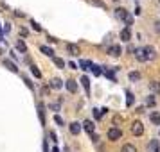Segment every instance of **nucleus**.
Wrapping results in <instances>:
<instances>
[{
  "mask_svg": "<svg viewBox=\"0 0 160 152\" xmlns=\"http://www.w3.org/2000/svg\"><path fill=\"white\" fill-rule=\"evenodd\" d=\"M133 52H135V59L140 61V63H146V61L155 58V50H153L151 47H138Z\"/></svg>",
  "mask_w": 160,
  "mask_h": 152,
  "instance_id": "f257e3e1",
  "label": "nucleus"
},
{
  "mask_svg": "<svg viewBox=\"0 0 160 152\" xmlns=\"http://www.w3.org/2000/svg\"><path fill=\"white\" fill-rule=\"evenodd\" d=\"M115 16L119 18V20H122V22L126 23V27H130L131 23H133V16H131L126 9H122V7H117L115 9Z\"/></svg>",
  "mask_w": 160,
  "mask_h": 152,
  "instance_id": "f03ea898",
  "label": "nucleus"
},
{
  "mask_svg": "<svg viewBox=\"0 0 160 152\" xmlns=\"http://www.w3.org/2000/svg\"><path fill=\"white\" fill-rule=\"evenodd\" d=\"M108 140L110 141H117V140H121V136H122V131L119 129V127H112V129H108Z\"/></svg>",
  "mask_w": 160,
  "mask_h": 152,
  "instance_id": "7ed1b4c3",
  "label": "nucleus"
},
{
  "mask_svg": "<svg viewBox=\"0 0 160 152\" xmlns=\"http://www.w3.org/2000/svg\"><path fill=\"white\" fill-rule=\"evenodd\" d=\"M131 134L133 136H142L144 134V125H142V122H133L131 123Z\"/></svg>",
  "mask_w": 160,
  "mask_h": 152,
  "instance_id": "20e7f679",
  "label": "nucleus"
},
{
  "mask_svg": "<svg viewBox=\"0 0 160 152\" xmlns=\"http://www.w3.org/2000/svg\"><path fill=\"white\" fill-rule=\"evenodd\" d=\"M81 127L87 131L88 134H94V132H95V125H94V122H92V120H85V122L81 123Z\"/></svg>",
  "mask_w": 160,
  "mask_h": 152,
  "instance_id": "39448f33",
  "label": "nucleus"
},
{
  "mask_svg": "<svg viewBox=\"0 0 160 152\" xmlns=\"http://www.w3.org/2000/svg\"><path fill=\"white\" fill-rule=\"evenodd\" d=\"M108 54L112 58H119L121 54H122V48H121V45H112L108 48Z\"/></svg>",
  "mask_w": 160,
  "mask_h": 152,
  "instance_id": "423d86ee",
  "label": "nucleus"
},
{
  "mask_svg": "<svg viewBox=\"0 0 160 152\" xmlns=\"http://www.w3.org/2000/svg\"><path fill=\"white\" fill-rule=\"evenodd\" d=\"M36 108H38V116H40V122H42V125H45V106L42 104V102H38Z\"/></svg>",
  "mask_w": 160,
  "mask_h": 152,
  "instance_id": "0eeeda50",
  "label": "nucleus"
},
{
  "mask_svg": "<svg viewBox=\"0 0 160 152\" xmlns=\"http://www.w3.org/2000/svg\"><path fill=\"white\" fill-rule=\"evenodd\" d=\"M68 131L72 132L74 136H78V134L81 132V123L79 122H72L70 125H68Z\"/></svg>",
  "mask_w": 160,
  "mask_h": 152,
  "instance_id": "6e6552de",
  "label": "nucleus"
},
{
  "mask_svg": "<svg viewBox=\"0 0 160 152\" xmlns=\"http://www.w3.org/2000/svg\"><path fill=\"white\" fill-rule=\"evenodd\" d=\"M49 88H51V90H59V88H63V81L59 79V77H54V79L51 81Z\"/></svg>",
  "mask_w": 160,
  "mask_h": 152,
  "instance_id": "1a4fd4ad",
  "label": "nucleus"
},
{
  "mask_svg": "<svg viewBox=\"0 0 160 152\" xmlns=\"http://www.w3.org/2000/svg\"><path fill=\"white\" fill-rule=\"evenodd\" d=\"M65 86H67V90H68L70 93H76V91H78V82H76L74 79H68L65 82Z\"/></svg>",
  "mask_w": 160,
  "mask_h": 152,
  "instance_id": "9d476101",
  "label": "nucleus"
},
{
  "mask_svg": "<svg viewBox=\"0 0 160 152\" xmlns=\"http://www.w3.org/2000/svg\"><path fill=\"white\" fill-rule=\"evenodd\" d=\"M121 39H122V41H130V39H131V30H130V27H124V29L121 30Z\"/></svg>",
  "mask_w": 160,
  "mask_h": 152,
  "instance_id": "9b49d317",
  "label": "nucleus"
},
{
  "mask_svg": "<svg viewBox=\"0 0 160 152\" xmlns=\"http://www.w3.org/2000/svg\"><path fill=\"white\" fill-rule=\"evenodd\" d=\"M4 66L8 68L9 72H18V68H16V63H13V61H9V59H4Z\"/></svg>",
  "mask_w": 160,
  "mask_h": 152,
  "instance_id": "f8f14e48",
  "label": "nucleus"
},
{
  "mask_svg": "<svg viewBox=\"0 0 160 152\" xmlns=\"http://www.w3.org/2000/svg\"><path fill=\"white\" fill-rule=\"evenodd\" d=\"M15 47H16V50H20L22 54H25V52H27V45H25V41H23V39H18Z\"/></svg>",
  "mask_w": 160,
  "mask_h": 152,
  "instance_id": "ddd939ff",
  "label": "nucleus"
},
{
  "mask_svg": "<svg viewBox=\"0 0 160 152\" xmlns=\"http://www.w3.org/2000/svg\"><path fill=\"white\" fill-rule=\"evenodd\" d=\"M81 84H83V88H85V91H87V95H88L90 93V79H88L87 75L81 77Z\"/></svg>",
  "mask_w": 160,
  "mask_h": 152,
  "instance_id": "4468645a",
  "label": "nucleus"
},
{
  "mask_svg": "<svg viewBox=\"0 0 160 152\" xmlns=\"http://www.w3.org/2000/svg\"><path fill=\"white\" fill-rule=\"evenodd\" d=\"M149 120H151L155 125H160V113L158 111H153L151 115H149Z\"/></svg>",
  "mask_w": 160,
  "mask_h": 152,
  "instance_id": "2eb2a0df",
  "label": "nucleus"
},
{
  "mask_svg": "<svg viewBox=\"0 0 160 152\" xmlns=\"http://www.w3.org/2000/svg\"><path fill=\"white\" fill-rule=\"evenodd\" d=\"M40 50L43 52L45 56H49V58H54V50H52L51 47H47V45H42V47H40Z\"/></svg>",
  "mask_w": 160,
  "mask_h": 152,
  "instance_id": "dca6fc26",
  "label": "nucleus"
},
{
  "mask_svg": "<svg viewBox=\"0 0 160 152\" xmlns=\"http://www.w3.org/2000/svg\"><path fill=\"white\" fill-rule=\"evenodd\" d=\"M67 50L70 52L72 56H78V54H79V47H78V45H72V43H68V45H67Z\"/></svg>",
  "mask_w": 160,
  "mask_h": 152,
  "instance_id": "f3484780",
  "label": "nucleus"
},
{
  "mask_svg": "<svg viewBox=\"0 0 160 152\" xmlns=\"http://www.w3.org/2000/svg\"><path fill=\"white\" fill-rule=\"evenodd\" d=\"M121 152H137V147H135V145H131V143H126V145H122Z\"/></svg>",
  "mask_w": 160,
  "mask_h": 152,
  "instance_id": "a211bd4d",
  "label": "nucleus"
},
{
  "mask_svg": "<svg viewBox=\"0 0 160 152\" xmlns=\"http://www.w3.org/2000/svg\"><path fill=\"white\" fill-rule=\"evenodd\" d=\"M92 65H94V63H92V61H87V59H81L79 61V66L83 68V70H90Z\"/></svg>",
  "mask_w": 160,
  "mask_h": 152,
  "instance_id": "6ab92c4d",
  "label": "nucleus"
},
{
  "mask_svg": "<svg viewBox=\"0 0 160 152\" xmlns=\"http://www.w3.org/2000/svg\"><path fill=\"white\" fill-rule=\"evenodd\" d=\"M52 61H54V65L56 66H59V68H65V61H63V59H59V58H52Z\"/></svg>",
  "mask_w": 160,
  "mask_h": 152,
  "instance_id": "aec40b11",
  "label": "nucleus"
},
{
  "mask_svg": "<svg viewBox=\"0 0 160 152\" xmlns=\"http://www.w3.org/2000/svg\"><path fill=\"white\" fill-rule=\"evenodd\" d=\"M31 72H32V75H34V77H36V79H40V77H42V72H40V70H38V66H31Z\"/></svg>",
  "mask_w": 160,
  "mask_h": 152,
  "instance_id": "412c9836",
  "label": "nucleus"
},
{
  "mask_svg": "<svg viewBox=\"0 0 160 152\" xmlns=\"http://www.w3.org/2000/svg\"><path fill=\"white\" fill-rule=\"evenodd\" d=\"M149 150L151 152H158V141H157V140H153L151 143H149Z\"/></svg>",
  "mask_w": 160,
  "mask_h": 152,
  "instance_id": "4be33fe9",
  "label": "nucleus"
},
{
  "mask_svg": "<svg viewBox=\"0 0 160 152\" xmlns=\"http://www.w3.org/2000/svg\"><path fill=\"white\" fill-rule=\"evenodd\" d=\"M128 77H130V81H133V82H135V81L140 79V73H138V72H130V75H128Z\"/></svg>",
  "mask_w": 160,
  "mask_h": 152,
  "instance_id": "5701e85b",
  "label": "nucleus"
},
{
  "mask_svg": "<svg viewBox=\"0 0 160 152\" xmlns=\"http://www.w3.org/2000/svg\"><path fill=\"white\" fill-rule=\"evenodd\" d=\"M126 97H128L126 99V106H131L133 104V95H131V91H126Z\"/></svg>",
  "mask_w": 160,
  "mask_h": 152,
  "instance_id": "b1692460",
  "label": "nucleus"
},
{
  "mask_svg": "<svg viewBox=\"0 0 160 152\" xmlns=\"http://www.w3.org/2000/svg\"><path fill=\"white\" fill-rule=\"evenodd\" d=\"M23 82H25V86L29 88V90H34V84L29 81V77H25V75H23Z\"/></svg>",
  "mask_w": 160,
  "mask_h": 152,
  "instance_id": "393cba45",
  "label": "nucleus"
},
{
  "mask_svg": "<svg viewBox=\"0 0 160 152\" xmlns=\"http://www.w3.org/2000/svg\"><path fill=\"white\" fill-rule=\"evenodd\" d=\"M146 104H148V106H155V104H157V102H155V97H153V95H149V97L146 99Z\"/></svg>",
  "mask_w": 160,
  "mask_h": 152,
  "instance_id": "a878e982",
  "label": "nucleus"
},
{
  "mask_svg": "<svg viewBox=\"0 0 160 152\" xmlns=\"http://www.w3.org/2000/svg\"><path fill=\"white\" fill-rule=\"evenodd\" d=\"M90 70L94 72V75H101V68H99L97 65H92V68H90Z\"/></svg>",
  "mask_w": 160,
  "mask_h": 152,
  "instance_id": "bb28decb",
  "label": "nucleus"
},
{
  "mask_svg": "<svg viewBox=\"0 0 160 152\" xmlns=\"http://www.w3.org/2000/svg\"><path fill=\"white\" fill-rule=\"evenodd\" d=\"M31 25H32V29L36 30V32H42V27H40V25H38V23L34 22V20H31Z\"/></svg>",
  "mask_w": 160,
  "mask_h": 152,
  "instance_id": "cd10ccee",
  "label": "nucleus"
},
{
  "mask_svg": "<svg viewBox=\"0 0 160 152\" xmlns=\"http://www.w3.org/2000/svg\"><path fill=\"white\" fill-rule=\"evenodd\" d=\"M94 116H95V120H99V118L102 116V111L101 109H94Z\"/></svg>",
  "mask_w": 160,
  "mask_h": 152,
  "instance_id": "c85d7f7f",
  "label": "nucleus"
},
{
  "mask_svg": "<svg viewBox=\"0 0 160 152\" xmlns=\"http://www.w3.org/2000/svg\"><path fill=\"white\" fill-rule=\"evenodd\" d=\"M104 73H106V77H108V79L115 81V75H113V72H112V70H104Z\"/></svg>",
  "mask_w": 160,
  "mask_h": 152,
  "instance_id": "c756f323",
  "label": "nucleus"
},
{
  "mask_svg": "<svg viewBox=\"0 0 160 152\" xmlns=\"http://www.w3.org/2000/svg\"><path fill=\"white\" fill-rule=\"evenodd\" d=\"M90 2H92L94 6H99V7H104V2H102V0H90Z\"/></svg>",
  "mask_w": 160,
  "mask_h": 152,
  "instance_id": "7c9ffc66",
  "label": "nucleus"
},
{
  "mask_svg": "<svg viewBox=\"0 0 160 152\" xmlns=\"http://www.w3.org/2000/svg\"><path fill=\"white\" fill-rule=\"evenodd\" d=\"M54 122L58 123V125H63V118H61L59 115H56V116H54Z\"/></svg>",
  "mask_w": 160,
  "mask_h": 152,
  "instance_id": "2f4dec72",
  "label": "nucleus"
},
{
  "mask_svg": "<svg viewBox=\"0 0 160 152\" xmlns=\"http://www.w3.org/2000/svg\"><path fill=\"white\" fill-rule=\"evenodd\" d=\"M49 136H51L52 141H58V136H56V132H54V131H51V132H49Z\"/></svg>",
  "mask_w": 160,
  "mask_h": 152,
  "instance_id": "473e14b6",
  "label": "nucleus"
},
{
  "mask_svg": "<svg viewBox=\"0 0 160 152\" xmlns=\"http://www.w3.org/2000/svg\"><path fill=\"white\" fill-rule=\"evenodd\" d=\"M151 90H155V91H158V82H151Z\"/></svg>",
  "mask_w": 160,
  "mask_h": 152,
  "instance_id": "72a5a7b5",
  "label": "nucleus"
},
{
  "mask_svg": "<svg viewBox=\"0 0 160 152\" xmlns=\"http://www.w3.org/2000/svg\"><path fill=\"white\" fill-rule=\"evenodd\" d=\"M51 109H54V111H59V104H51Z\"/></svg>",
  "mask_w": 160,
  "mask_h": 152,
  "instance_id": "f704fd0d",
  "label": "nucleus"
},
{
  "mask_svg": "<svg viewBox=\"0 0 160 152\" xmlns=\"http://www.w3.org/2000/svg\"><path fill=\"white\" fill-rule=\"evenodd\" d=\"M155 30L160 34V22H155Z\"/></svg>",
  "mask_w": 160,
  "mask_h": 152,
  "instance_id": "c9c22d12",
  "label": "nucleus"
},
{
  "mask_svg": "<svg viewBox=\"0 0 160 152\" xmlns=\"http://www.w3.org/2000/svg\"><path fill=\"white\" fill-rule=\"evenodd\" d=\"M68 68H72V70H76V68H78V65H76V63H72V61H70V63H68Z\"/></svg>",
  "mask_w": 160,
  "mask_h": 152,
  "instance_id": "e433bc0d",
  "label": "nucleus"
},
{
  "mask_svg": "<svg viewBox=\"0 0 160 152\" xmlns=\"http://www.w3.org/2000/svg\"><path fill=\"white\" fill-rule=\"evenodd\" d=\"M90 136H92V140H94V141H97V140H99V136H97L95 132H94V134H90Z\"/></svg>",
  "mask_w": 160,
  "mask_h": 152,
  "instance_id": "4c0bfd02",
  "label": "nucleus"
},
{
  "mask_svg": "<svg viewBox=\"0 0 160 152\" xmlns=\"http://www.w3.org/2000/svg\"><path fill=\"white\" fill-rule=\"evenodd\" d=\"M0 39H2V41H6V39H4V34H2V29H0Z\"/></svg>",
  "mask_w": 160,
  "mask_h": 152,
  "instance_id": "58836bf2",
  "label": "nucleus"
},
{
  "mask_svg": "<svg viewBox=\"0 0 160 152\" xmlns=\"http://www.w3.org/2000/svg\"><path fill=\"white\" fill-rule=\"evenodd\" d=\"M52 152H59V149H58V147H54V149H52Z\"/></svg>",
  "mask_w": 160,
  "mask_h": 152,
  "instance_id": "ea45409f",
  "label": "nucleus"
},
{
  "mask_svg": "<svg viewBox=\"0 0 160 152\" xmlns=\"http://www.w3.org/2000/svg\"><path fill=\"white\" fill-rule=\"evenodd\" d=\"M0 54H2V48H0Z\"/></svg>",
  "mask_w": 160,
  "mask_h": 152,
  "instance_id": "a19ab883",
  "label": "nucleus"
},
{
  "mask_svg": "<svg viewBox=\"0 0 160 152\" xmlns=\"http://www.w3.org/2000/svg\"><path fill=\"white\" fill-rule=\"evenodd\" d=\"M158 88H160V82H158Z\"/></svg>",
  "mask_w": 160,
  "mask_h": 152,
  "instance_id": "79ce46f5",
  "label": "nucleus"
},
{
  "mask_svg": "<svg viewBox=\"0 0 160 152\" xmlns=\"http://www.w3.org/2000/svg\"><path fill=\"white\" fill-rule=\"evenodd\" d=\"M115 2H117V0H115Z\"/></svg>",
  "mask_w": 160,
  "mask_h": 152,
  "instance_id": "37998d69",
  "label": "nucleus"
},
{
  "mask_svg": "<svg viewBox=\"0 0 160 152\" xmlns=\"http://www.w3.org/2000/svg\"><path fill=\"white\" fill-rule=\"evenodd\" d=\"M158 2H160V0H158Z\"/></svg>",
  "mask_w": 160,
  "mask_h": 152,
  "instance_id": "c03bdc74",
  "label": "nucleus"
}]
</instances>
